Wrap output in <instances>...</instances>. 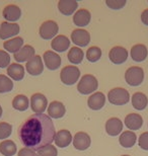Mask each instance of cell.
Wrapping results in <instances>:
<instances>
[{"label":"cell","instance_id":"17","mask_svg":"<svg viewBox=\"0 0 148 156\" xmlns=\"http://www.w3.org/2000/svg\"><path fill=\"white\" fill-rule=\"evenodd\" d=\"M106 96L103 92H96L89 96L87 101V105L92 111H99L105 107Z\"/></svg>","mask_w":148,"mask_h":156},{"label":"cell","instance_id":"24","mask_svg":"<svg viewBox=\"0 0 148 156\" xmlns=\"http://www.w3.org/2000/svg\"><path fill=\"white\" fill-rule=\"evenodd\" d=\"M78 7V3L75 0H60L58 2V9L62 14L71 15Z\"/></svg>","mask_w":148,"mask_h":156},{"label":"cell","instance_id":"14","mask_svg":"<svg viewBox=\"0 0 148 156\" xmlns=\"http://www.w3.org/2000/svg\"><path fill=\"white\" fill-rule=\"evenodd\" d=\"M34 56H36V50L34 47H31V45H24L20 51L14 54V59L18 63H23L26 61L29 62Z\"/></svg>","mask_w":148,"mask_h":156},{"label":"cell","instance_id":"8","mask_svg":"<svg viewBox=\"0 0 148 156\" xmlns=\"http://www.w3.org/2000/svg\"><path fill=\"white\" fill-rule=\"evenodd\" d=\"M128 51L124 47L121 46H116L114 48L111 49V51L109 53V58L111 60L112 63L114 64H123L127 61L128 59Z\"/></svg>","mask_w":148,"mask_h":156},{"label":"cell","instance_id":"23","mask_svg":"<svg viewBox=\"0 0 148 156\" xmlns=\"http://www.w3.org/2000/svg\"><path fill=\"white\" fill-rule=\"evenodd\" d=\"M51 47L56 52H59V53L65 52L66 50H68L69 47H70V41H69V39L66 36L60 35L53 39L51 43Z\"/></svg>","mask_w":148,"mask_h":156},{"label":"cell","instance_id":"15","mask_svg":"<svg viewBox=\"0 0 148 156\" xmlns=\"http://www.w3.org/2000/svg\"><path fill=\"white\" fill-rule=\"evenodd\" d=\"M123 131V122L119 118H111L106 123V132L110 136H118Z\"/></svg>","mask_w":148,"mask_h":156},{"label":"cell","instance_id":"41","mask_svg":"<svg viewBox=\"0 0 148 156\" xmlns=\"http://www.w3.org/2000/svg\"><path fill=\"white\" fill-rule=\"evenodd\" d=\"M2 113H3V111H2V108H1V105H0V118L2 117Z\"/></svg>","mask_w":148,"mask_h":156},{"label":"cell","instance_id":"29","mask_svg":"<svg viewBox=\"0 0 148 156\" xmlns=\"http://www.w3.org/2000/svg\"><path fill=\"white\" fill-rule=\"evenodd\" d=\"M12 107L18 112H24L30 107V101L26 95L18 94L12 101Z\"/></svg>","mask_w":148,"mask_h":156},{"label":"cell","instance_id":"39","mask_svg":"<svg viewBox=\"0 0 148 156\" xmlns=\"http://www.w3.org/2000/svg\"><path fill=\"white\" fill-rule=\"evenodd\" d=\"M18 156H38V154H36V152H34V150H33V149L24 147L20 150Z\"/></svg>","mask_w":148,"mask_h":156},{"label":"cell","instance_id":"13","mask_svg":"<svg viewBox=\"0 0 148 156\" xmlns=\"http://www.w3.org/2000/svg\"><path fill=\"white\" fill-rule=\"evenodd\" d=\"M91 139L87 133L84 132H78L75 134L73 138V146L77 150L84 151L90 146Z\"/></svg>","mask_w":148,"mask_h":156},{"label":"cell","instance_id":"11","mask_svg":"<svg viewBox=\"0 0 148 156\" xmlns=\"http://www.w3.org/2000/svg\"><path fill=\"white\" fill-rule=\"evenodd\" d=\"M72 43L79 47H86L90 42V35L85 30L77 29L74 30L71 34Z\"/></svg>","mask_w":148,"mask_h":156},{"label":"cell","instance_id":"38","mask_svg":"<svg viewBox=\"0 0 148 156\" xmlns=\"http://www.w3.org/2000/svg\"><path fill=\"white\" fill-rule=\"evenodd\" d=\"M138 144H139V147L141 149L148 151V132L141 134L139 139H138Z\"/></svg>","mask_w":148,"mask_h":156},{"label":"cell","instance_id":"31","mask_svg":"<svg viewBox=\"0 0 148 156\" xmlns=\"http://www.w3.org/2000/svg\"><path fill=\"white\" fill-rule=\"evenodd\" d=\"M84 58V53L82 50L77 47H72L68 52V60L71 62L72 64H80Z\"/></svg>","mask_w":148,"mask_h":156},{"label":"cell","instance_id":"4","mask_svg":"<svg viewBox=\"0 0 148 156\" xmlns=\"http://www.w3.org/2000/svg\"><path fill=\"white\" fill-rule=\"evenodd\" d=\"M125 80L130 86H139L144 80V70L138 66L128 68L125 73Z\"/></svg>","mask_w":148,"mask_h":156},{"label":"cell","instance_id":"28","mask_svg":"<svg viewBox=\"0 0 148 156\" xmlns=\"http://www.w3.org/2000/svg\"><path fill=\"white\" fill-rule=\"evenodd\" d=\"M7 75L15 81L23 80L24 77L23 66H21L20 64H17V63H13V64L9 65L7 67Z\"/></svg>","mask_w":148,"mask_h":156},{"label":"cell","instance_id":"33","mask_svg":"<svg viewBox=\"0 0 148 156\" xmlns=\"http://www.w3.org/2000/svg\"><path fill=\"white\" fill-rule=\"evenodd\" d=\"M102 57V50L99 47H90L86 52V59L91 63L97 62Z\"/></svg>","mask_w":148,"mask_h":156},{"label":"cell","instance_id":"32","mask_svg":"<svg viewBox=\"0 0 148 156\" xmlns=\"http://www.w3.org/2000/svg\"><path fill=\"white\" fill-rule=\"evenodd\" d=\"M13 89V82L5 75H0V93H6Z\"/></svg>","mask_w":148,"mask_h":156},{"label":"cell","instance_id":"6","mask_svg":"<svg viewBox=\"0 0 148 156\" xmlns=\"http://www.w3.org/2000/svg\"><path fill=\"white\" fill-rule=\"evenodd\" d=\"M59 27L54 20H47L42 23L40 27V37L44 40H51L56 38V35L58 34Z\"/></svg>","mask_w":148,"mask_h":156},{"label":"cell","instance_id":"21","mask_svg":"<svg viewBox=\"0 0 148 156\" xmlns=\"http://www.w3.org/2000/svg\"><path fill=\"white\" fill-rule=\"evenodd\" d=\"M91 20V14L86 9H79L73 16V23L76 27H82L88 26Z\"/></svg>","mask_w":148,"mask_h":156},{"label":"cell","instance_id":"9","mask_svg":"<svg viewBox=\"0 0 148 156\" xmlns=\"http://www.w3.org/2000/svg\"><path fill=\"white\" fill-rule=\"evenodd\" d=\"M18 34H20V26L17 23L4 21L0 26V39L1 40H7Z\"/></svg>","mask_w":148,"mask_h":156},{"label":"cell","instance_id":"16","mask_svg":"<svg viewBox=\"0 0 148 156\" xmlns=\"http://www.w3.org/2000/svg\"><path fill=\"white\" fill-rule=\"evenodd\" d=\"M131 58L135 62H143L148 56V49L143 44H137L131 48Z\"/></svg>","mask_w":148,"mask_h":156},{"label":"cell","instance_id":"25","mask_svg":"<svg viewBox=\"0 0 148 156\" xmlns=\"http://www.w3.org/2000/svg\"><path fill=\"white\" fill-rule=\"evenodd\" d=\"M137 136L133 131H125L119 138V143L124 148H131L136 144Z\"/></svg>","mask_w":148,"mask_h":156},{"label":"cell","instance_id":"1","mask_svg":"<svg viewBox=\"0 0 148 156\" xmlns=\"http://www.w3.org/2000/svg\"><path fill=\"white\" fill-rule=\"evenodd\" d=\"M56 136L54 124L48 115L34 114L27 118L18 129V138L24 147L39 151L51 145Z\"/></svg>","mask_w":148,"mask_h":156},{"label":"cell","instance_id":"40","mask_svg":"<svg viewBox=\"0 0 148 156\" xmlns=\"http://www.w3.org/2000/svg\"><path fill=\"white\" fill-rule=\"evenodd\" d=\"M141 21L143 23L144 26L148 27V8L144 9L142 13H141Z\"/></svg>","mask_w":148,"mask_h":156},{"label":"cell","instance_id":"35","mask_svg":"<svg viewBox=\"0 0 148 156\" xmlns=\"http://www.w3.org/2000/svg\"><path fill=\"white\" fill-rule=\"evenodd\" d=\"M12 132V126L10 124L2 122L0 123V140L7 139L11 135Z\"/></svg>","mask_w":148,"mask_h":156},{"label":"cell","instance_id":"20","mask_svg":"<svg viewBox=\"0 0 148 156\" xmlns=\"http://www.w3.org/2000/svg\"><path fill=\"white\" fill-rule=\"evenodd\" d=\"M66 113L65 105L61 101H52L48 107V116L53 119H61Z\"/></svg>","mask_w":148,"mask_h":156},{"label":"cell","instance_id":"5","mask_svg":"<svg viewBox=\"0 0 148 156\" xmlns=\"http://www.w3.org/2000/svg\"><path fill=\"white\" fill-rule=\"evenodd\" d=\"M80 77V70L76 66H66L61 70L60 79L66 85H73Z\"/></svg>","mask_w":148,"mask_h":156},{"label":"cell","instance_id":"22","mask_svg":"<svg viewBox=\"0 0 148 156\" xmlns=\"http://www.w3.org/2000/svg\"><path fill=\"white\" fill-rule=\"evenodd\" d=\"M54 141L56 143V146L60 148L68 147L72 142V135L68 130H60L56 133Z\"/></svg>","mask_w":148,"mask_h":156},{"label":"cell","instance_id":"7","mask_svg":"<svg viewBox=\"0 0 148 156\" xmlns=\"http://www.w3.org/2000/svg\"><path fill=\"white\" fill-rule=\"evenodd\" d=\"M48 107V101L42 93H34L31 98V108L34 114H44Z\"/></svg>","mask_w":148,"mask_h":156},{"label":"cell","instance_id":"26","mask_svg":"<svg viewBox=\"0 0 148 156\" xmlns=\"http://www.w3.org/2000/svg\"><path fill=\"white\" fill-rule=\"evenodd\" d=\"M132 105L135 110L143 111L148 105V98L143 92H135L131 98Z\"/></svg>","mask_w":148,"mask_h":156},{"label":"cell","instance_id":"10","mask_svg":"<svg viewBox=\"0 0 148 156\" xmlns=\"http://www.w3.org/2000/svg\"><path fill=\"white\" fill-rule=\"evenodd\" d=\"M44 62L49 70H57L61 66V57L53 51H47L43 55Z\"/></svg>","mask_w":148,"mask_h":156},{"label":"cell","instance_id":"34","mask_svg":"<svg viewBox=\"0 0 148 156\" xmlns=\"http://www.w3.org/2000/svg\"><path fill=\"white\" fill-rule=\"evenodd\" d=\"M38 156H58L57 148L52 144L47 145L38 151Z\"/></svg>","mask_w":148,"mask_h":156},{"label":"cell","instance_id":"2","mask_svg":"<svg viewBox=\"0 0 148 156\" xmlns=\"http://www.w3.org/2000/svg\"><path fill=\"white\" fill-rule=\"evenodd\" d=\"M99 87V81L91 74H86L80 78V81L77 84L78 92L83 95L90 94L94 92Z\"/></svg>","mask_w":148,"mask_h":156},{"label":"cell","instance_id":"30","mask_svg":"<svg viewBox=\"0 0 148 156\" xmlns=\"http://www.w3.org/2000/svg\"><path fill=\"white\" fill-rule=\"evenodd\" d=\"M16 145L11 140H4L0 143V153L4 156H13L16 153Z\"/></svg>","mask_w":148,"mask_h":156},{"label":"cell","instance_id":"42","mask_svg":"<svg viewBox=\"0 0 148 156\" xmlns=\"http://www.w3.org/2000/svg\"><path fill=\"white\" fill-rule=\"evenodd\" d=\"M121 156H130V155H121Z\"/></svg>","mask_w":148,"mask_h":156},{"label":"cell","instance_id":"37","mask_svg":"<svg viewBox=\"0 0 148 156\" xmlns=\"http://www.w3.org/2000/svg\"><path fill=\"white\" fill-rule=\"evenodd\" d=\"M10 63V56L7 52L0 50V68H6Z\"/></svg>","mask_w":148,"mask_h":156},{"label":"cell","instance_id":"36","mask_svg":"<svg viewBox=\"0 0 148 156\" xmlns=\"http://www.w3.org/2000/svg\"><path fill=\"white\" fill-rule=\"evenodd\" d=\"M127 1L126 0H106V4L109 8L114 9V10H119L126 5Z\"/></svg>","mask_w":148,"mask_h":156},{"label":"cell","instance_id":"27","mask_svg":"<svg viewBox=\"0 0 148 156\" xmlns=\"http://www.w3.org/2000/svg\"><path fill=\"white\" fill-rule=\"evenodd\" d=\"M23 47V39L20 37H15L13 39L8 40L7 42H4L3 48L9 53H17Z\"/></svg>","mask_w":148,"mask_h":156},{"label":"cell","instance_id":"19","mask_svg":"<svg viewBox=\"0 0 148 156\" xmlns=\"http://www.w3.org/2000/svg\"><path fill=\"white\" fill-rule=\"evenodd\" d=\"M2 15H3V17L7 20V23L8 21H11V23H13V21H16L20 18L21 10L18 6L14 4H9L3 9Z\"/></svg>","mask_w":148,"mask_h":156},{"label":"cell","instance_id":"18","mask_svg":"<svg viewBox=\"0 0 148 156\" xmlns=\"http://www.w3.org/2000/svg\"><path fill=\"white\" fill-rule=\"evenodd\" d=\"M125 126L131 131H137L143 126V118L139 114H129L125 118Z\"/></svg>","mask_w":148,"mask_h":156},{"label":"cell","instance_id":"12","mask_svg":"<svg viewBox=\"0 0 148 156\" xmlns=\"http://www.w3.org/2000/svg\"><path fill=\"white\" fill-rule=\"evenodd\" d=\"M26 68H27V72L33 76H38V75H40V74H42L44 71V64L42 61V57L36 55L33 59H31V60L27 62L26 65Z\"/></svg>","mask_w":148,"mask_h":156},{"label":"cell","instance_id":"3","mask_svg":"<svg viewBox=\"0 0 148 156\" xmlns=\"http://www.w3.org/2000/svg\"><path fill=\"white\" fill-rule=\"evenodd\" d=\"M109 101L115 105H127L130 101V93L127 89L122 87H116L110 90L108 93Z\"/></svg>","mask_w":148,"mask_h":156}]
</instances>
